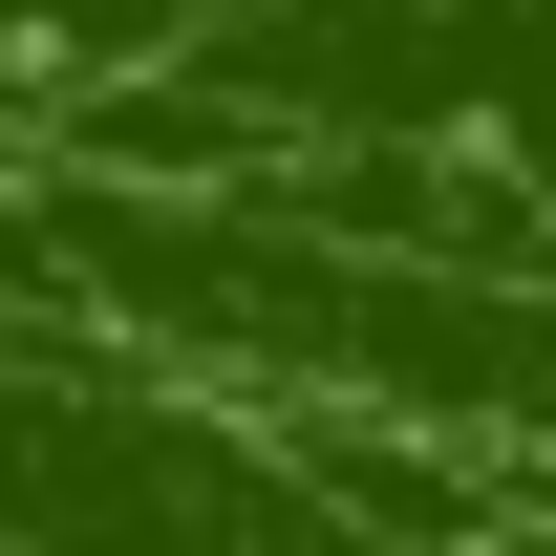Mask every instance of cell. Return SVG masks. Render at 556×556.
<instances>
[{"label": "cell", "mask_w": 556, "mask_h": 556, "mask_svg": "<svg viewBox=\"0 0 556 556\" xmlns=\"http://www.w3.org/2000/svg\"><path fill=\"white\" fill-rule=\"evenodd\" d=\"M43 150L108 172H214V150H428L492 193H556V0H278L172 86H108Z\"/></svg>", "instance_id": "obj_1"}, {"label": "cell", "mask_w": 556, "mask_h": 556, "mask_svg": "<svg viewBox=\"0 0 556 556\" xmlns=\"http://www.w3.org/2000/svg\"><path fill=\"white\" fill-rule=\"evenodd\" d=\"M0 535L22 556H364L236 386L22 321V300H0Z\"/></svg>", "instance_id": "obj_2"}, {"label": "cell", "mask_w": 556, "mask_h": 556, "mask_svg": "<svg viewBox=\"0 0 556 556\" xmlns=\"http://www.w3.org/2000/svg\"><path fill=\"white\" fill-rule=\"evenodd\" d=\"M236 22H278V0H0V129H65L108 86H172Z\"/></svg>", "instance_id": "obj_3"}, {"label": "cell", "mask_w": 556, "mask_h": 556, "mask_svg": "<svg viewBox=\"0 0 556 556\" xmlns=\"http://www.w3.org/2000/svg\"><path fill=\"white\" fill-rule=\"evenodd\" d=\"M492 556H556V492H535V514H514V535H492Z\"/></svg>", "instance_id": "obj_4"}, {"label": "cell", "mask_w": 556, "mask_h": 556, "mask_svg": "<svg viewBox=\"0 0 556 556\" xmlns=\"http://www.w3.org/2000/svg\"><path fill=\"white\" fill-rule=\"evenodd\" d=\"M0 556H22V535H0Z\"/></svg>", "instance_id": "obj_5"}]
</instances>
